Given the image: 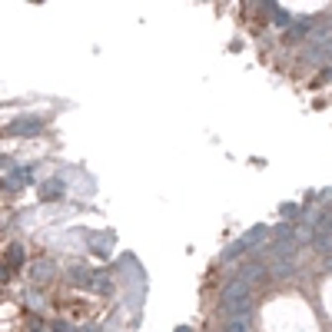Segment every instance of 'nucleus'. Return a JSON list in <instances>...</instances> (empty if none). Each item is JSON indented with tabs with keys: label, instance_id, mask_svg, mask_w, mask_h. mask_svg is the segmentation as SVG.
I'll return each mask as SVG.
<instances>
[{
	"label": "nucleus",
	"instance_id": "1",
	"mask_svg": "<svg viewBox=\"0 0 332 332\" xmlns=\"http://www.w3.org/2000/svg\"><path fill=\"white\" fill-rule=\"evenodd\" d=\"M220 309L226 319H246L249 309H253V296H249V286L239 282V279H232L229 286L222 289L220 296Z\"/></svg>",
	"mask_w": 332,
	"mask_h": 332
},
{
	"label": "nucleus",
	"instance_id": "2",
	"mask_svg": "<svg viewBox=\"0 0 332 332\" xmlns=\"http://www.w3.org/2000/svg\"><path fill=\"white\" fill-rule=\"evenodd\" d=\"M309 54H312V56H326V60H332V33H326V30L316 33V44L309 47Z\"/></svg>",
	"mask_w": 332,
	"mask_h": 332
},
{
	"label": "nucleus",
	"instance_id": "3",
	"mask_svg": "<svg viewBox=\"0 0 332 332\" xmlns=\"http://www.w3.org/2000/svg\"><path fill=\"white\" fill-rule=\"evenodd\" d=\"M263 273H266V266L263 263H246L243 269H239V282H246V286H249V282H256V279H263Z\"/></svg>",
	"mask_w": 332,
	"mask_h": 332
},
{
	"label": "nucleus",
	"instance_id": "4",
	"mask_svg": "<svg viewBox=\"0 0 332 332\" xmlns=\"http://www.w3.org/2000/svg\"><path fill=\"white\" fill-rule=\"evenodd\" d=\"M40 126H44V120H17V123L7 126V133H13V136H17V133H37Z\"/></svg>",
	"mask_w": 332,
	"mask_h": 332
},
{
	"label": "nucleus",
	"instance_id": "5",
	"mask_svg": "<svg viewBox=\"0 0 332 332\" xmlns=\"http://www.w3.org/2000/svg\"><path fill=\"white\" fill-rule=\"evenodd\" d=\"M44 199H60L63 196V183H56V179H50V183H44V193H40Z\"/></svg>",
	"mask_w": 332,
	"mask_h": 332
},
{
	"label": "nucleus",
	"instance_id": "6",
	"mask_svg": "<svg viewBox=\"0 0 332 332\" xmlns=\"http://www.w3.org/2000/svg\"><path fill=\"white\" fill-rule=\"evenodd\" d=\"M222 332H249V326H246V319H229L222 326Z\"/></svg>",
	"mask_w": 332,
	"mask_h": 332
},
{
	"label": "nucleus",
	"instance_id": "7",
	"mask_svg": "<svg viewBox=\"0 0 332 332\" xmlns=\"http://www.w3.org/2000/svg\"><path fill=\"white\" fill-rule=\"evenodd\" d=\"M20 259H23L20 246H10V266H13V269H17V266H20Z\"/></svg>",
	"mask_w": 332,
	"mask_h": 332
},
{
	"label": "nucleus",
	"instance_id": "8",
	"mask_svg": "<svg viewBox=\"0 0 332 332\" xmlns=\"http://www.w3.org/2000/svg\"><path fill=\"white\" fill-rule=\"evenodd\" d=\"M282 213H286V216H296L299 206H296V203H286V206H282Z\"/></svg>",
	"mask_w": 332,
	"mask_h": 332
},
{
	"label": "nucleus",
	"instance_id": "9",
	"mask_svg": "<svg viewBox=\"0 0 332 332\" xmlns=\"http://www.w3.org/2000/svg\"><path fill=\"white\" fill-rule=\"evenodd\" d=\"M179 332H189V329H179Z\"/></svg>",
	"mask_w": 332,
	"mask_h": 332
}]
</instances>
